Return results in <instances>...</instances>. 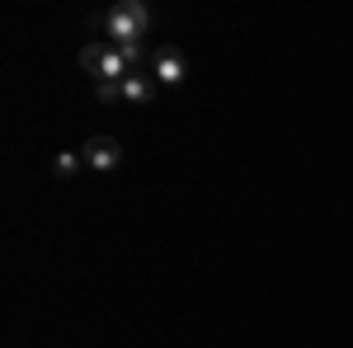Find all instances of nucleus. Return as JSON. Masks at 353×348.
<instances>
[{
  "mask_svg": "<svg viewBox=\"0 0 353 348\" xmlns=\"http://www.w3.org/2000/svg\"><path fill=\"white\" fill-rule=\"evenodd\" d=\"M184 71H189V61H184L179 52H170V48L151 61V76H156L161 85H179V81H184Z\"/></svg>",
  "mask_w": 353,
  "mask_h": 348,
  "instance_id": "obj_4",
  "label": "nucleus"
},
{
  "mask_svg": "<svg viewBox=\"0 0 353 348\" xmlns=\"http://www.w3.org/2000/svg\"><path fill=\"white\" fill-rule=\"evenodd\" d=\"M151 5H141V0H123L118 10H109V14H90V24H104V33L113 38V48L118 43H141V33L151 28Z\"/></svg>",
  "mask_w": 353,
  "mask_h": 348,
  "instance_id": "obj_1",
  "label": "nucleus"
},
{
  "mask_svg": "<svg viewBox=\"0 0 353 348\" xmlns=\"http://www.w3.org/2000/svg\"><path fill=\"white\" fill-rule=\"evenodd\" d=\"M81 66H85V76H94V85H104V81H128L123 71H128V61L118 57V48H109L104 38H94V43H85L81 48Z\"/></svg>",
  "mask_w": 353,
  "mask_h": 348,
  "instance_id": "obj_2",
  "label": "nucleus"
},
{
  "mask_svg": "<svg viewBox=\"0 0 353 348\" xmlns=\"http://www.w3.org/2000/svg\"><path fill=\"white\" fill-rule=\"evenodd\" d=\"M123 99H128V104H151V99H156V76H151V71H132V76L123 81Z\"/></svg>",
  "mask_w": 353,
  "mask_h": 348,
  "instance_id": "obj_5",
  "label": "nucleus"
},
{
  "mask_svg": "<svg viewBox=\"0 0 353 348\" xmlns=\"http://www.w3.org/2000/svg\"><path fill=\"white\" fill-rule=\"evenodd\" d=\"M81 151H85V165H94V170H118L123 165V141L118 136H90Z\"/></svg>",
  "mask_w": 353,
  "mask_h": 348,
  "instance_id": "obj_3",
  "label": "nucleus"
},
{
  "mask_svg": "<svg viewBox=\"0 0 353 348\" xmlns=\"http://www.w3.org/2000/svg\"><path fill=\"white\" fill-rule=\"evenodd\" d=\"M52 170L61 174V179H66V174H76V170H81V161H76V156H57V161H52Z\"/></svg>",
  "mask_w": 353,
  "mask_h": 348,
  "instance_id": "obj_7",
  "label": "nucleus"
},
{
  "mask_svg": "<svg viewBox=\"0 0 353 348\" xmlns=\"http://www.w3.org/2000/svg\"><path fill=\"white\" fill-rule=\"evenodd\" d=\"M94 99H99V104H118V99H123V85H118V81L94 85Z\"/></svg>",
  "mask_w": 353,
  "mask_h": 348,
  "instance_id": "obj_6",
  "label": "nucleus"
}]
</instances>
